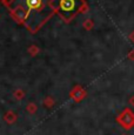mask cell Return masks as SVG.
Returning <instances> with one entry per match:
<instances>
[{
    "label": "cell",
    "mask_w": 134,
    "mask_h": 135,
    "mask_svg": "<svg viewBox=\"0 0 134 135\" xmlns=\"http://www.w3.org/2000/svg\"><path fill=\"white\" fill-rule=\"evenodd\" d=\"M52 1L53 0H13L8 7H20L26 12L27 18L24 26L31 34H35L55 14Z\"/></svg>",
    "instance_id": "cell-1"
},
{
    "label": "cell",
    "mask_w": 134,
    "mask_h": 135,
    "mask_svg": "<svg viewBox=\"0 0 134 135\" xmlns=\"http://www.w3.org/2000/svg\"><path fill=\"white\" fill-rule=\"evenodd\" d=\"M52 7L54 13L67 24L76 15L88 12V4L85 0H53Z\"/></svg>",
    "instance_id": "cell-2"
},
{
    "label": "cell",
    "mask_w": 134,
    "mask_h": 135,
    "mask_svg": "<svg viewBox=\"0 0 134 135\" xmlns=\"http://www.w3.org/2000/svg\"><path fill=\"white\" fill-rule=\"evenodd\" d=\"M117 121L125 129H131L134 127V113L130 108H125L117 116Z\"/></svg>",
    "instance_id": "cell-3"
},
{
    "label": "cell",
    "mask_w": 134,
    "mask_h": 135,
    "mask_svg": "<svg viewBox=\"0 0 134 135\" xmlns=\"http://www.w3.org/2000/svg\"><path fill=\"white\" fill-rule=\"evenodd\" d=\"M86 95H87L86 90H85V88L82 86H80V85L75 86L71 90V93H69V97L73 99L75 102H80V101H82Z\"/></svg>",
    "instance_id": "cell-4"
},
{
    "label": "cell",
    "mask_w": 134,
    "mask_h": 135,
    "mask_svg": "<svg viewBox=\"0 0 134 135\" xmlns=\"http://www.w3.org/2000/svg\"><path fill=\"white\" fill-rule=\"evenodd\" d=\"M4 120L6 121L7 123L12 124V123H14L15 121H17V115H15L14 112H12V110H7L6 113H5V115H4Z\"/></svg>",
    "instance_id": "cell-5"
},
{
    "label": "cell",
    "mask_w": 134,
    "mask_h": 135,
    "mask_svg": "<svg viewBox=\"0 0 134 135\" xmlns=\"http://www.w3.org/2000/svg\"><path fill=\"white\" fill-rule=\"evenodd\" d=\"M27 52L30 53L31 56H35V55H38V54L40 53V48L38 47L37 45H31L30 47L27 48Z\"/></svg>",
    "instance_id": "cell-6"
},
{
    "label": "cell",
    "mask_w": 134,
    "mask_h": 135,
    "mask_svg": "<svg viewBox=\"0 0 134 135\" xmlns=\"http://www.w3.org/2000/svg\"><path fill=\"white\" fill-rule=\"evenodd\" d=\"M82 26H84V28L86 31H91V30H93V27H94V21L92 19H86L82 22Z\"/></svg>",
    "instance_id": "cell-7"
},
{
    "label": "cell",
    "mask_w": 134,
    "mask_h": 135,
    "mask_svg": "<svg viewBox=\"0 0 134 135\" xmlns=\"http://www.w3.org/2000/svg\"><path fill=\"white\" fill-rule=\"evenodd\" d=\"M13 97L15 100H21V99H24V97H25V92L22 89H17L14 92Z\"/></svg>",
    "instance_id": "cell-8"
},
{
    "label": "cell",
    "mask_w": 134,
    "mask_h": 135,
    "mask_svg": "<svg viewBox=\"0 0 134 135\" xmlns=\"http://www.w3.org/2000/svg\"><path fill=\"white\" fill-rule=\"evenodd\" d=\"M26 109H27V112L30 114H34L35 112H37V105L35 103H33V102H31V103H28L27 105V107H26Z\"/></svg>",
    "instance_id": "cell-9"
},
{
    "label": "cell",
    "mask_w": 134,
    "mask_h": 135,
    "mask_svg": "<svg viewBox=\"0 0 134 135\" xmlns=\"http://www.w3.org/2000/svg\"><path fill=\"white\" fill-rule=\"evenodd\" d=\"M54 105V100L51 97H48V98H46L45 100H44V106L45 107H47V108H51L52 106Z\"/></svg>",
    "instance_id": "cell-10"
},
{
    "label": "cell",
    "mask_w": 134,
    "mask_h": 135,
    "mask_svg": "<svg viewBox=\"0 0 134 135\" xmlns=\"http://www.w3.org/2000/svg\"><path fill=\"white\" fill-rule=\"evenodd\" d=\"M127 58L130 59V60H132V61H134V49L133 51H131L130 53L127 54Z\"/></svg>",
    "instance_id": "cell-11"
},
{
    "label": "cell",
    "mask_w": 134,
    "mask_h": 135,
    "mask_svg": "<svg viewBox=\"0 0 134 135\" xmlns=\"http://www.w3.org/2000/svg\"><path fill=\"white\" fill-rule=\"evenodd\" d=\"M128 39H130L131 42L134 44V31H132V32L130 33V35H128Z\"/></svg>",
    "instance_id": "cell-12"
},
{
    "label": "cell",
    "mask_w": 134,
    "mask_h": 135,
    "mask_svg": "<svg viewBox=\"0 0 134 135\" xmlns=\"http://www.w3.org/2000/svg\"><path fill=\"white\" fill-rule=\"evenodd\" d=\"M12 1H13V0H1V2H2V4H4L6 7H8L9 4H11Z\"/></svg>",
    "instance_id": "cell-13"
},
{
    "label": "cell",
    "mask_w": 134,
    "mask_h": 135,
    "mask_svg": "<svg viewBox=\"0 0 134 135\" xmlns=\"http://www.w3.org/2000/svg\"><path fill=\"white\" fill-rule=\"evenodd\" d=\"M130 105H132V106H134V97H132L130 99Z\"/></svg>",
    "instance_id": "cell-14"
},
{
    "label": "cell",
    "mask_w": 134,
    "mask_h": 135,
    "mask_svg": "<svg viewBox=\"0 0 134 135\" xmlns=\"http://www.w3.org/2000/svg\"><path fill=\"white\" fill-rule=\"evenodd\" d=\"M0 1H1V0H0Z\"/></svg>",
    "instance_id": "cell-15"
}]
</instances>
